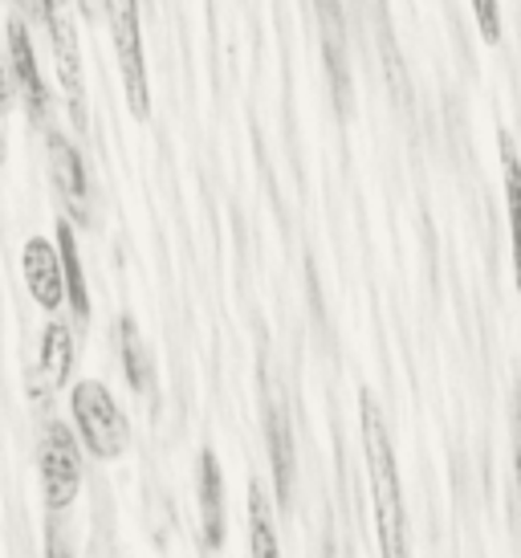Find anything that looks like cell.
<instances>
[{
    "label": "cell",
    "instance_id": "6",
    "mask_svg": "<svg viewBox=\"0 0 521 558\" xmlns=\"http://www.w3.org/2000/svg\"><path fill=\"white\" fill-rule=\"evenodd\" d=\"M46 147H49V171H53V184H58V192H62L70 217L90 220V180H86L82 151L65 140L62 131H49Z\"/></svg>",
    "mask_w": 521,
    "mask_h": 558
},
{
    "label": "cell",
    "instance_id": "1",
    "mask_svg": "<svg viewBox=\"0 0 521 558\" xmlns=\"http://www.w3.org/2000/svg\"><path fill=\"white\" fill-rule=\"evenodd\" d=\"M359 424H363V452H367L371 477V506H375V534H379V555L408 558V513H403V494H399V469L391 452L384 412L371 391L359 400Z\"/></svg>",
    "mask_w": 521,
    "mask_h": 558
},
{
    "label": "cell",
    "instance_id": "13",
    "mask_svg": "<svg viewBox=\"0 0 521 558\" xmlns=\"http://www.w3.org/2000/svg\"><path fill=\"white\" fill-rule=\"evenodd\" d=\"M74 367V339H70V326L49 323L46 339H41V379L49 388H62Z\"/></svg>",
    "mask_w": 521,
    "mask_h": 558
},
{
    "label": "cell",
    "instance_id": "18",
    "mask_svg": "<svg viewBox=\"0 0 521 558\" xmlns=\"http://www.w3.org/2000/svg\"><path fill=\"white\" fill-rule=\"evenodd\" d=\"M513 481H518V513H521V428H518V449H513Z\"/></svg>",
    "mask_w": 521,
    "mask_h": 558
},
{
    "label": "cell",
    "instance_id": "14",
    "mask_svg": "<svg viewBox=\"0 0 521 558\" xmlns=\"http://www.w3.org/2000/svg\"><path fill=\"white\" fill-rule=\"evenodd\" d=\"M249 550H253V558H281L274 513H269V497H265L260 485L249 489Z\"/></svg>",
    "mask_w": 521,
    "mask_h": 558
},
{
    "label": "cell",
    "instance_id": "2",
    "mask_svg": "<svg viewBox=\"0 0 521 558\" xmlns=\"http://www.w3.org/2000/svg\"><path fill=\"white\" fill-rule=\"evenodd\" d=\"M70 412L77 420V433H82V445L94 452V457H102V461H114L119 452L126 449V440H131V428H126V416L123 408L114 403L107 384H98V379H82L70 396Z\"/></svg>",
    "mask_w": 521,
    "mask_h": 558
},
{
    "label": "cell",
    "instance_id": "4",
    "mask_svg": "<svg viewBox=\"0 0 521 558\" xmlns=\"http://www.w3.org/2000/svg\"><path fill=\"white\" fill-rule=\"evenodd\" d=\"M77 481H82V461H77L74 433L53 420L46 428V440H41V485H46L49 510L58 513L74 501Z\"/></svg>",
    "mask_w": 521,
    "mask_h": 558
},
{
    "label": "cell",
    "instance_id": "5",
    "mask_svg": "<svg viewBox=\"0 0 521 558\" xmlns=\"http://www.w3.org/2000/svg\"><path fill=\"white\" fill-rule=\"evenodd\" d=\"M49 21V33H53V53H58V78L65 86V102H70V114L74 123L86 131V86H82V53H77V29H74V13L62 9V4H49L41 9Z\"/></svg>",
    "mask_w": 521,
    "mask_h": 558
},
{
    "label": "cell",
    "instance_id": "7",
    "mask_svg": "<svg viewBox=\"0 0 521 558\" xmlns=\"http://www.w3.org/2000/svg\"><path fill=\"white\" fill-rule=\"evenodd\" d=\"M21 269H25V286H29L33 302L46 306V311H58L65 302L58 245H49V236H29L21 248Z\"/></svg>",
    "mask_w": 521,
    "mask_h": 558
},
{
    "label": "cell",
    "instance_id": "10",
    "mask_svg": "<svg viewBox=\"0 0 521 558\" xmlns=\"http://www.w3.org/2000/svg\"><path fill=\"white\" fill-rule=\"evenodd\" d=\"M58 257H62V281H65V302L82 326L90 323V290H86V274H82V253H77L74 220H58Z\"/></svg>",
    "mask_w": 521,
    "mask_h": 558
},
{
    "label": "cell",
    "instance_id": "9",
    "mask_svg": "<svg viewBox=\"0 0 521 558\" xmlns=\"http://www.w3.org/2000/svg\"><path fill=\"white\" fill-rule=\"evenodd\" d=\"M196 489H199V526H204V543L213 546V550H220V546H225V473H220V461H216L213 449L199 452Z\"/></svg>",
    "mask_w": 521,
    "mask_h": 558
},
{
    "label": "cell",
    "instance_id": "12",
    "mask_svg": "<svg viewBox=\"0 0 521 558\" xmlns=\"http://www.w3.org/2000/svg\"><path fill=\"white\" fill-rule=\"evenodd\" d=\"M497 147H501V168H506V208H509V233H513V274H518V290H521V159L518 147L506 131L497 135Z\"/></svg>",
    "mask_w": 521,
    "mask_h": 558
},
{
    "label": "cell",
    "instance_id": "17",
    "mask_svg": "<svg viewBox=\"0 0 521 558\" xmlns=\"http://www.w3.org/2000/svg\"><path fill=\"white\" fill-rule=\"evenodd\" d=\"M46 558H70V546L62 543V534H58V530H49L46 534Z\"/></svg>",
    "mask_w": 521,
    "mask_h": 558
},
{
    "label": "cell",
    "instance_id": "19",
    "mask_svg": "<svg viewBox=\"0 0 521 558\" xmlns=\"http://www.w3.org/2000/svg\"><path fill=\"white\" fill-rule=\"evenodd\" d=\"M9 107V74H4V65H0V110Z\"/></svg>",
    "mask_w": 521,
    "mask_h": 558
},
{
    "label": "cell",
    "instance_id": "16",
    "mask_svg": "<svg viewBox=\"0 0 521 558\" xmlns=\"http://www.w3.org/2000/svg\"><path fill=\"white\" fill-rule=\"evenodd\" d=\"M473 13H476V21H481V29H485V37L497 41V37H501V16H497V4H493V0H476Z\"/></svg>",
    "mask_w": 521,
    "mask_h": 558
},
{
    "label": "cell",
    "instance_id": "8",
    "mask_svg": "<svg viewBox=\"0 0 521 558\" xmlns=\"http://www.w3.org/2000/svg\"><path fill=\"white\" fill-rule=\"evenodd\" d=\"M9 58H13L16 90L25 94V107H29V114L41 123L49 110V94H46V82H41V70H37V58H33L29 29H25V21L16 13L9 16Z\"/></svg>",
    "mask_w": 521,
    "mask_h": 558
},
{
    "label": "cell",
    "instance_id": "15",
    "mask_svg": "<svg viewBox=\"0 0 521 558\" xmlns=\"http://www.w3.org/2000/svg\"><path fill=\"white\" fill-rule=\"evenodd\" d=\"M119 355H123V372L131 379V388L135 391L152 388V355H147V347L138 339L135 318H119Z\"/></svg>",
    "mask_w": 521,
    "mask_h": 558
},
{
    "label": "cell",
    "instance_id": "11",
    "mask_svg": "<svg viewBox=\"0 0 521 558\" xmlns=\"http://www.w3.org/2000/svg\"><path fill=\"white\" fill-rule=\"evenodd\" d=\"M269 461H274L277 501L286 506L293 489V433H290V416H286L281 403H269Z\"/></svg>",
    "mask_w": 521,
    "mask_h": 558
},
{
    "label": "cell",
    "instance_id": "3",
    "mask_svg": "<svg viewBox=\"0 0 521 558\" xmlns=\"http://www.w3.org/2000/svg\"><path fill=\"white\" fill-rule=\"evenodd\" d=\"M110 37H114V53H119V70H123L126 102L138 119H147L152 114V82H147V62H143V33H138L135 0L110 4Z\"/></svg>",
    "mask_w": 521,
    "mask_h": 558
}]
</instances>
